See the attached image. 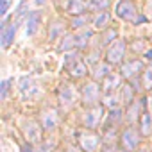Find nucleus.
<instances>
[{"label": "nucleus", "mask_w": 152, "mask_h": 152, "mask_svg": "<svg viewBox=\"0 0 152 152\" xmlns=\"http://www.w3.org/2000/svg\"><path fill=\"white\" fill-rule=\"evenodd\" d=\"M150 100H152V91H150Z\"/></svg>", "instance_id": "c9c22d12"}, {"label": "nucleus", "mask_w": 152, "mask_h": 152, "mask_svg": "<svg viewBox=\"0 0 152 152\" xmlns=\"http://www.w3.org/2000/svg\"><path fill=\"white\" fill-rule=\"evenodd\" d=\"M109 20H111V15L107 13V11H102V13H97V16L93 18V29H97V31H102V29H106L107 27V23H109Z\"/></svg>", "instance_id": "aec40b11"}, {"label": "nucleus", "mask_w": 152, "mask_h": 152, "mask_svg": "<svg viewBox=\"0 0 152 152\" xmlns=\"http://www.w3.org/2000/svg\"><path fill=\"white\" fill-rule=\"evenodd\" d=\"M66 70L68 73L72 75L73 79H79V77H84V75L88 73V68H86V63L77 56V54H68L66 56Z\"/></svg>", "instance_id": "7ed1b4c3"}, {"label": "nucleus", "mask_w": 152, "mask_h": 152, "mask_svg": "<svg viewBox=\"0 0 152 152\" xmlns=\"http://www.w3.org/2000/svg\"><path fill=\"white\" fill-rule=\"evenodd\" d=\"M145 107H147L145 99H141V100H140V102H136V104L132 102V104L127 107V116H125V118L129 120V124H132V122L140 120V118H138V115L141 116V113H143V109H145Z\"/></svg>", "instance_id": "a211bd4d"}, {"label": "nucleus", "mask_w": 152, "mask_h": 152, "mask_svg": "<svg viewBox=\"0 0 152 152\" xmlns=\"http://www.w3.org/2000/svg\"><path fill=\"white\" fill-rule=\"evenodd\" d=\"M120 97H122V102H125L127 106H131L134 102V90L131 88V84H122L120 88Z\"/></svg>", "instance_id": "5701e85b"}, {"label": "nucleus", "mask_w": 152, "mask_h": 152, "mask_svg": "<svg viewBox=\"0 0 152 152\" xmlns=\"http://www.w3.org/2000/svg\"><path fill=\"white\" fill-rule=\"evenodd\" d=\"M99 100H100V86L97 84V81L86 83L83 88V102L86 106H97Z\"/></svg>", "instance_id": "0eeeda50"}, {"label": "nucleus", "mask_w": 152, "mask_h": 152, "mask_svg": "<svg viewBox=\"0 0 152 152\" xmlns=\"http://www.w3.org/2000/svg\"><path fill=\"white\" fill-rule=\"evenodd\" d=\"M91 36H93V31H91V29H88V31L83 29L79 34H75V43H77L79 48H86V45L90 43Z\"/></svg>", "instance_id": "412c9836"}, {"label": "nucleus", "mask_w": 152, "mask_h": 152, "mask_svg": "<svg viewBox=\"0 0 152 152\" xmlns=\"http://www.w3.org/2000/svg\"><path fill=\"white\" fill-rule=\"evenodd\" d=\"M122 88V75L120 73H111L102 81V91L107 93H115V90Z\"/></svg>", "instance_id": "4468645a"}, {"label": "nucleus", "mask_w": 152, "mask_h": 152, "mask_svg": "<svg viewBox=\"0 0 152 152\" xmlns=\"http://www.w3.org/2000/svg\"><path fill=\"white\" fill-rule=\"evenodd\" d=\"M77 140H79V147L84 152H97V148L102 143V138L93 131H81Z\"/></svg>", "instance_id": "39448f33"}, {"label": "nucleus", "mask_w": 152, "mask_h": 152, "mask_svg": "<svg viewBox=\"0 0 152 152\" xmlns=\"http://www.w3.org/2000/svg\"><path fill=\"white\" fill-rule=\"evenodd\" d=\"M113 64H109L107 61L106 63H97L95 66H93V72H91V77H93V81H104L107 75H111L113 73V68H111Z\"/></svg>", "instance_id": "dca6fc26"}, {"label": "nucleus", "mask_w": 152, "mask_h": 152, "mask_svg": "<svg viewBox=\"0 0 152 152\" xmlns=\"http://www.w3.org/2000/svg\"><path fill=\"white\" fill-rule=\"evenodd\" d=\"M125 50H127L125 41L124 39H115L106 50V61L109 64H120L125 57Z\"/></svg>", "instance_id": "20e7f679"}, {"label": "nucleus", "mask_w": 152, "mask_h": 152, "mask_svg": "<svg viewBox=\"0 0 152 152\" xmlns=\"http://www.w3.org/2000/svg\"><path fill=\"white\" fill-rule=\"evenodd\" d=\"M41 125H38L34 120H29L23 124V134L29 143H41Z\"/></svg>", "instance_id": "ddd939ff"}, {"label": "nucleus", "mask_w": 152, "mask_h": 152, "mask_svg": "<svg viewBox=\"0 0 152 152\" xmlns=\"http://www.w3.org/2000/svg\"><path fill=\"white\" fill-rule=\"evenodd\" d=\"M141 86H143L145 90H152V66L145 68L143 77H141Z\"/></svg>", "instance_id": "bb28decb"}, {"label": "nucleus", "mask_w": 152, "mask_h": 152, "mask_svg": "<svg viewBox=\"0 0 152 152\" xmlns=\"http://www.w3.org/2000/svg\"><path fill=\"white\" fill-rule=\"evenodd\" d=\"M88 7H90V4H86L84 0H68V2H66V15H70L72 18L83 16V13Z\"/></svg>", "instance_id": "2eb2a0df"}, {"label": "nucleus", "mask_w": 152, "mask_h": 152, "mask_svg": "<svg viewBox=\"0 0 152 152\" xmlns=\"http://www.w3.org/2000/svg\"><path fill=\"white\" fill-rule=\"evenodd\" d=\"M140 132L141 136H150L152 134V113L145 107L141 116H140Z\"/></svg>", "instance_id": "6ab92c4d"}, {"label": "nucleus", "mask_w": 152, "mask_h": 152, "mask_svg": "<svg viewBox=\"0 0 152 152\" xmlns=\"http://www.w3.org/2000/svg\"><path fill=\"white\" fill-rule=\"evenodd\" d=\"M73 47H77V43H75V34H66L64 39H63V43L59 45V50L68 52V50H72Z\"/></svg>", "instance_id": "a878e982"}, {"label": "nucleus", "mask_w": 152, "mask_h": 152, "mask_svg": "<svg viewBox=\"0 0 152 152\" xmlns=\"http://www.w3.org/2000/svg\"><path fill=\"white\" fill-rule=\"evenodd\" d=\"M11 83H13V79H6V81L2 83V86H0V99H2V100H6L7 91H9V88H11Z\"/></svg>", "instance_id": "cd10ccee"}, {"label": "nucleus", "mask_w": 152, "mask_h": 152, "mask_svg": "<svg viewBox=\"0 0 152 152\" xmlns=\"http://www.w3.org/2000/svg\"><path fill=\"white\" fill-rule=\"evenodd\" d=\"M39 152H52V147H50V145H41Z\"/></svg>", "instance_id": "7c9ffc66"}, {"label": "nucleus", "mask_w": 152, "mask_h": 152, "mask_svg": "<svg viewBox=\"0 0 152 152\" xmlns=\"http://www.w3.org/2000/svg\"><path fill=\"white\" fill-rule=\"evenodd\" d=\"M23 152H31V148H29L27 145H23Z\"/></svg>", "instance_id": "f704fd0d"}, {"label": "nucleus", "mask_w": 152, "mask_h": 152, "mask_svg": "<svg viewBox=\"0 0 152 152\" xmlns=\"http://www.w3.org/2000/svg\"><path fill=\"white\" fill-rule=\"evenodd\" d=\"M86 18L84 16H75V18H72V27L73 29H81L83 25H86Z\"/></svg>", "instance_id": "c85d7f7f"}, {"label": "nucleus", "mask_w": 152, "mask_h": 152, "mask_svg": "<svg viewBox=\"0 0 152 152\" xmlns=\"http://www.w3.org/2000/svg\"><path fill=\"white\" fill-rule=\"evenodd\" d=\"M77 99H79V93L72 84H63L61 86V90H59V102H61L63 107H66V109L73 107L75 104H77Z\"/></svg>", "instance_id": "423d86ee"}, {"label": "nucleus", "mask_w": 152, "mask_h": 152, "mask_svg": "<svg viewBox=\"0 0 152 152\" xmlns=\"http://www.w3.org/2000/svg\"><path fill=\"white\" fill-rule=\"evenodd\" d=\"M140 72H145L143 68V63L140 59H131V61H125L122 63V68H120V75L125 79H134Z\"/></svg>", "instance_id": "f8f14e48"}, {"label": "nucleus", "mask_w": 152, "mask_h": 152, "mask_svg": "<svg viewBox=\"0 0 152 152\" xmlns=\"http://www.w3.org/2000/svg\"><path fill=\"white\" fill-rule=\"evenodd\" d=\"M23 9H25V6L20 7L16 22H13L11 25H7V27L2 29V47H4V48H9V45L13 43V39H15V36H16V31H18V25H20V20H22V16H23Z\"/></svg>", "instance_id": "9b49d317"}, {"label": "nucleus", "mask_w": 152, "mask_h": 152, "mask_svg": "<svg viewBox=\"0 0 152 152\" xmlns=\"http://www.w3.org/2000/svg\"><path fill=\"white\" fill-rule=\"evenodd\" d=\"M120 100H122L120 95H115V93H107V95H104V106H107V107H111V109H118Z\"/></svg>", "instance_id": "b1692460"}, {"label": "nucleus", "mask_w": 152, "mask_h": 152, "mask_svg": "<svg viewBox=\"0 0 152 152\" xmlns=\"http://www.w3.org/2000/svg\"><path fill=\"white\" fill-rule=\"evenodd\" d=\"M102 118H104V106H91V107L84 113L83 122H84L86 129H95V127L100 125Z\"/></svg>", "instance_id": "6e6552de"}, {"label": "nucleus", "mask_w": 152, "mask_h": 152, "mask_svg": "<svg viewBox=\"0 0 152 152\" xmlns=\"http://www.w3.org/2000/svg\"><path fill=\"white\" fill-rule=\"evenodd\" d=\"M41 25V15L38 11H32V13H27V36H34L38 32Z\"/></svg>", "instance_id": "f3484780"}, {"label": "nucleus", "mask_w": 152, "mask_h": 152, "mask_svg": "<svg viewBox=\"0 0 152 152\" xmlns=\"http://www.w3.org/2000/svg\"><path fill=\"white\" fill-rule=\"evenodd\" d=\"M63 32H64V23H63L61 20H56V22L50 25L48 39H50V41H56V39H57V36H61Z\"/></svg>", "instance_id": "4be33fe9"}, {"label": "nucleus", "mask_w": 152, "mask_h": 152, "mask_svg": "<svg viewBox=\"0 0 152 152\" xmlns=\"http://www.w3.org/2000/svg\"><path fill=\"white\" fill-rule=\"evenodd\" d=\"M109 6H111V0H90V9H93L97 13L106 11Z\"/></svg>", "instance_id": "393cba45"}, {"label": "nucleus", "mask_w": 152, "mask_h": 152, "mask_svg": "<svg viewBox=\"0 0 152 152\" xmlns=\"http://www.w3.org/2000/svg\"><path fill=\"white\" fill-rule=\"evenodd\" d=\"M145 56H147V59H150V61H152V50H148V52H147Z\"/></svg>", "instance_id": "72a5a7b5"}, {"label": "nucleus", "mask_w": 152, "mask_h": 152, "mask_svg": "<svg viewBox=\"0 0 152 152\" xmlns=\"http://www.w3.org/2000/svg\"><path fill=\"white\" fill-rule=\"evenodd\" d=\"M115 15L124 20V22H138V11H136V6L131 2V0H118L115 4Z\"/></svg>", "instance_id": "f257e3e1"}, {"label": "nucleus", "mask_w": 152, "mask_h": 152, "mask_svg": "<svg viewBox=\"0 0 152 152\" xmlns=\"http://www.w3.org/2000/svg\"><path fill=\"white\" fill-rule=\"evenodd\" d=\"M106 152H125V150H118L115 147H109V148H106Z\"/></svg>", "instance_id": "2f4dec72"}, {"label": "nucleus", "mask_w": 152, "mask_h": 152, "mask_svg": "<svg viewBox=\"0 0 152 152\" xmlns=\"http://www.w3.org/2000/svg\"><path fill=\"white\" fill-rule=\"evenodd\" d=\"M140 141H141V132H138L131 125L127 129H124L120 134V145H122V150H125V152H134L138 148Z\"/></svg>", "instance_id": "f03ea898"}, {"label": "nucleus", "mask_w": 152, "mask_h": 152, "mask_svg": "<svg viewBox=\"0 0 152 152\" xmlns=\"http://www.w3.org/2000/svg\"><path fill=\"white\" fill-rule=\"evenodd\" d=\"M18 91H20L23 100H31L36 95H39V88H38V84L31 77H22L18 81Z\"/></svg>", "instance_id": "1a4fd4ad"}, {"label": "nucleus", "mask_w": 152, "mask_h": 152, "mask_svg": "<svg viewBox=\"0 0 152 152\" xmlns=\"http://www.w3.org/2000/svg\"><path fill=\"white\" fill-rule=\"evenodd\" d=\"M45 2H47V0H34V4H36V6H43Z\"/></svg>", "instance_id": "473e14b6"}, {"label": "nucleus", "mask_w": 152, "mask_h": 152, "mask_svg": "<svg viewBox=\"0 0 152 152\" xmlns=\"http://www.w3.org/2000/svg\"><path fill=\"white\" fill-rule=\"evenodd\" d=\"M11 6V0H0V16H6L7 9Z\"/></svg>", "instance_id": "c756f323"}, {"label": "nucleus", "mask_w": 152, "mask_h": 152, "mask_svg": "<svg viewBox=\"0 0 152 152\" xmlns=\"http://www.w3.org/2000/svg\"><path fill=\"white\" fill-rule=\"evenodd\" d=\"M59 124H61V118H59L57 109L48 107V109L41 111V116H39V125H41L45 131H54V129H57V125H59Z\"/></svg>", "instance_id": "9d476101"}]
</instances>
